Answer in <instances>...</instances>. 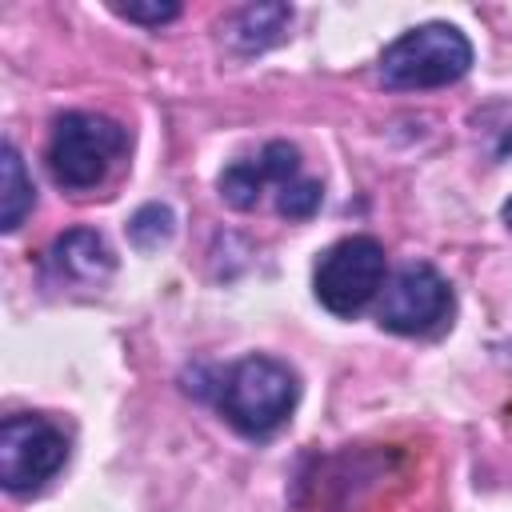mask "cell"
Returning a JSON list of instances; mask_svg holds the SVG:
<instances>
[{
  "mask_svg": "<svg viewBox=\"0 0 512 512\" xmlns=\"http://www.w3.org/2000/svg\"><path fill=\"white\" fill-rule=\"evenodd\" d=\"M216 404L224 420L244 436L276 432L296 408V376L268 356H248L220 376Z\"/></svg>",
  "mask_w": 512,
  "mask_h": 512,
  "instance_id": "cell-1",
  "label": "cell"
},
{
  "mask_svg": "<svg viewBox=\"0 0 512 512\" xmlns=\"http://www.w3.org/2000/svg\"><path fill=\"white\" fill-rule=\"evenodd\" d=\"M128 132L96 112H64L48 136V172L68 192L96 188L124 156Z\"/></svg>",
  "mask_w": 512,
  "mask_h": 512,
  "instance_id": "cell-2",
  "label": "cell"
},
{
  "mask_svg": "<svg viewBox=\"0 0 512 512\" xmlns=\"http://www.w3.org/2000/svg\"><path fill=\"white\" fill-rule=\"evenodd\" d=\"M472 68V44L452 24H420L396 36L380 56V80L388 88H440Z\"/></svg>",
  "mask_w": 512,
  "mask_h": 512,
  "instance_id": "cell-3",
  "label": "cell"
},
{
  "mask_svg": "<svg viewBox=\"0 0 512 512\" xmlns=\"http://www.w3.org/2000/svg\"><path fill=\"white\" fill-rule=\"evenodd\" d=\"M384 284V248L372 236L336 240L312 272L316 300L336 316H356Z\"/></svg>",
  "mask_w": 512,
  "mask_h": 512,
  "instance_id": "cell-4",
  "label": "cell"
},
{
  "mask_svg": "<svg viewBox=\"0 0 512 512\" xmlns=\"http://www.w3.org/2000/svg\"><path fill=\"white\" fill-rule=\"evenodd\" d=\"M68 456L64 432L44 416H8L0 424V484L8 492H36L60 472Z\"/></svg>",
  "mask_w": 512,
  "mask_h": 512,
  "instance_id": "cell-5",
  "label": "cell"
},
{
  "mask_svg": "<svg viewBox=\"0 0 512 512\" xmlns=\"http://www.w3.org/2000/svg\"><path fill=\"white\" fill-rule=\"evenodd\" d=\"M448 312H452V288H448V280L432 264L412 260L384 288L380 328L400 332V336H424V332L440 328L448 320Z\"/></svg>",
  "mask_w": 512,
  "mask_h": 512,
  "instance_id": "cell-6",
  "label": "cell"
},
{
  "mask_svg": "<svg viewBox=\"0 0 512 512\" xmlns=\"http://www.w3.org/2000/svg\"><path fill=\"white\" fill-rule=\"evenodd\" d=\"M296 176H300V152H296L288 140H272V144H264L260 156L232 160V164L220 172L216 184H220V196H224L232 208L248 212V208L260 204V196H264L268 184L284 188V184L296 180Z\"/></svg>",
  "mask_w": 512,
  "mask_h": 512,
  "instance_id": "cell-7",
  "label": "cell"
},
{
  "mask_svg": "<svg viewBox=\"0 0 512 512\" xmlns=\"http://www.w3.org/2000/svg\"><path fill=\"white\" fill-rule=\"evenodd\" d=\"M116 260H112V248L100 232H88V228H72L64 236H56V244L48 248V272L64 284H104L112 276Z\"/></svg>",
  "mask_w": 512,
  "mask_h": 512,
  "instance_id": "cell-8",
  "label": "cell"
},
{
  "mask_svg": "<svg viewBox=\"0 0 512 512\" xmlns=\"http://www.w3.org/2000/svg\"><path fill=\"white\" fill-rule=\"evenodd\" d=\"M288 24H292V8L288 4H248L228 24V40L240 52H264L268 44H276L288 32Z\"/></svg>",
  "mask_w": 512,
  "mask_h": 512,
  "instance_id": "cell-9",
  "label": "cell"
},
{
  "mask_svg": "<svg viewBox=\"0 0 512 512\" xmlns=\"http://www.w3.org/2000/svg\"><path fill=\"white\" fill-rule=\"evenodd\" d=\"M36 204V188L24 172V160L12 144H4V160H0V228L16 232L24 224V216Z\"/></svg>",
  "mask_w": 512,
  "mask_h": 512,
  "instance_id": "cell-10",
  "label": "cell"
},
{
  "mask_svg": "<svg viewBox=\"0 0 512 512\" xmlns=\"http://www.w3.org/2000/svg\"><path fill=\"white\" fill-rule=\"evenodd\" d=\"M128 236H132V244L144 248V252L160 248V244L172 236V208H164V204H144V208L132 216Z\"/></svg>",
  "mask_w": 512,
  "mask_h": 512,
  "instance_id": "cell-11",
  "label": "cell"
},
{
  "mask_svg": "<svg viewBox=\"0 0 512 512\" xmlns=\"http://www.w3.org/2000/svg\"><path fill=\"white\" fill-rule=\"evenodd\" d=\"M320 200H324L320 180L296 176V180H288V184L280 188V196H276V212L288 216V220H308V216L320 208Z\"/></svg>",
  "mask_w": 512,
  "mask_h": 512,
  "instance_id": "cell-12",
  "label": "cell"
},
{
  "mask_svg": "<svg viewBox=\"0 0 512 512\" xmlns=\"http://www.w3.org/2000/svg\"><path fill=\"white\" fill-rule=\"evenodd\" d=\"M116 12L124 20H136V24H168L180 16V4H116Z\"/></svg>",
  "mask_w": 512,
  "mask_h": 512,
  "instance_id": "cell-13",
  "label": "cell"
},
{
  "mask_svg": "<svg viewBox=\"0 0 512 512\" xmlns=\"http://www.w3.org/2000/svg\"><path fill=\"white\" fill-rule=\"evenodd\" d=\"M496 156H500V160H512V124H508V132L500 136V144H496Z\"/></svg>",
  "mask_w": 512,
  "mask_h": 512,
  "instance_id": "cell-14",
  "label": "cell"
},
{
  "mask_svg": "<svg viewBox=\"0 0 512 512\" xmlns=\"http://www.w3.org/2000/svg\"><path fill=\"white\" fill-rule=\"evenodd\" d=\"M504 220H508V228H512V200L504 204Z\"/></svg>",
  "mask_w": 512,
  "mask_h": 512,
  "instance_id": "cell-15",
  "label": "cell"
}]
</instances>
